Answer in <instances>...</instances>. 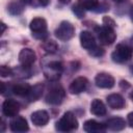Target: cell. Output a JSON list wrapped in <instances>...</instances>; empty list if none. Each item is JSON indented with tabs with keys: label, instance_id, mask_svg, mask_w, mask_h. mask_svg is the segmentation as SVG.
Here are the masks:
<instances>
[{
	"label": "cell",
	"instance_id": "1f68e13d",
	"mask_svg": "<svg viewBox=\"0 0 133 133\" xmlns=\"http://www.w3.org/2000/svg\"><path fill=\"white\" fill-rule=\"evenodd\" d=\"M130 17H131V20H132V22H133V6H132L131 9H130Z\"/></svg>",
	"mask_w": 133,
	"mask_h": 133
},
{
	"label": "cell",
	"instance_id": "4fadbf2b",
	"mask_svg": "<svg viewBox=\"0 0 133 133\" xmlns=\"http://www.w3.org/2000/svg\"><path fill=\"white\" fill-rule=\"evenodd\" d=\"M49 114L46 110H36L31 114V122L36 127H43L49 122Z\"/></svg>",
	"mask_w": 133,
	"mask_h": 133
},
{
	"label": "cell",
	"instance_id": "ac0fdd59",
	"mask_svg": "<svg viewBox=\"0 0 133 133\" xmlns=\"http://www.w3.org/2000/svg\"><path fill=\"white\" fill-rule=\"evenodd\" d=\"M90 112L97 116H103L107 112L106 106L101 100L95 99L90 104Z\"/></svg>",
	"mask_w": 133,
	"mask_h": 133
},
{
	"label": "cell",
	"instance_id": "83f0119b",
	"mask_svg": "<svg viewBox=\"0 0 133 133\" xmlns=\"http://www.w3.org/2000/svg\"><path fill=\"white\" fill-rule=\"evenodd\" d=\"M127 119H128V124L130 125L131 128H133V112H130L127 116Z\"/></svg>",
	"mask_w": 133,
	"mask_h": 133
},
{
	"label": "cell",
	"instance_id": "6da1fadb",
	"mask_svg": "<svg viewBox=\"0 0 133 133\" xmlns=\"http://www.w3.org/2000/svg\"><path fill=\"white\" fill-rule=\"evenodd\" d=\"M55 128L59 132H71L78 128V121L72 112L68 111L56 122Z\"/></svg>",
	"mask_w": 133,
	"mask_h": 133
},
{
	"label": "cell",
	"instance_id": "d6986e66",
	"mask_svg": "<svg viewBox=\"0 0 133 133\" xmlns=\"http://www.w3.org/2000/svg\"><path fill=\"white\" fill-rule=\"evenodd\" d=\"M43 91H44V85L42 83H37L33 86H31L28 95H27V99L28 101L30 102H34L36 100H38L42 95H43Z\"/></svg>",
	"mask_w": 133,
	"mask_h": 133
},
{
	"label": "cell",
	"instance_id": "d6a6232c",
	"mask_svg": "<svg viewBox=\"0 0 133 133\" xmlns=\"http://www.w3.org/2000/svg\"><path fill=\"white\" fill-rule=\"evenodd\" d=\"M23 3H25V4H30L31 2H32V0H21Z\"/></svg>",
	"mask_w": 133,
	"mask_h": 133
},
{
	"label": "cell",
	"instance_id": "5bb4252c",
	"mask_svg": "<svg viewBox=\"0 0 133 133\" xmlns=\"http://www.w3.org/2000/svg\"><path fill=\"white\" fill-rule=\"evenodd\" d=\"M80 44L86 50H92L96 47V39L95 36L89 31H81L80 33Z\"/></svg>",
	"mask_w": 133,
	"mask_h": 133
},
{
	"label": "cell",
	"instance_id": "e575fe53",
	"mask_svg": "<svg viewBox=\"0 0 133 133\" xmlns=\"http://www.w3.org/2000/svg\"><path fill=\"white\" fill-rule=\"evenodd\" d=\"M113 1H115V2H122V1H124V0H113Z\"/></svg>",
	"mask_w": 133,
	"mask_h": 133
},
{
	"label": "cell",
	"instance_id": "ba28073f",
	"mask_svg": "<svg viewBox=\"0 0 133 133\" xmlns=\"http://www.w3.org/2000/svg\"><path fill=\"white\" fill-rule=\"evenodd\" d=\"M35 59H36V55H35V52L32 49L24 48L19 53V62L24 68L29 69L34 63Z\"/></svg>",
	"mask_w": 133,
	"mask_h": 133
},
{
	"label": "cell",
	"instance_id": "9a60e30c",
	"mask_svg": "<svg viewBox=\"0 0 133 133\" xmlns=\"http://www.w3.org/2000/svg\"><path fill=\"white\" fill-rule=\"evenodd\" d=\"M107 104L112 109H122L125 107V99L119 94H111L106 98Z\"/></svg>",
	"mask_w": 133,
	"mask_h": 133
},
{
	"label": "cell",
	"instance_id": "5b68a950",
	"mask_svg": "<svg viewBox=\"0 0 133 133\" xmlns=\"http://www.w3.org/2000/svg\"><path fill=\"white\" fill-rule=\"evenodd\" d=\"M63 71V65L58 60H52L44 69V75L49 81H57Z\"/></svg>",
	"mask_w": 133,
	"mask_h": 133
},
{
	"label": "cell",
	"instance_id": "3957f363",
	"mask_svg": "<svg viewBox=\"0 0 133 133\" xmlns=\"http://www.w3.org/2000/svg\"><path fill=\"white\" fill-rule=\"evenodd\" d=\"M29 28L32 31V35L35 38L45 39L48 36V33H47V22L43 18H39V17L38 18H34L30 22Z\"/></svg>",
	"mask_w": 133,
	"mask_h": 133
},
{
	"label": "cell",
	"instance_id": "f546056e",
	"mask_svg": "<svg viewBox=\"0 0 133 133\" xmlns=\"http://www.w3.org/2000/svg\"><path fill=\"white\" fill-rule=\"evenodd\" d=\"M59 1V3H61V4H69L70 2H71V0H58Z\"/></svg>",
	"mask_w": 133,
	"mask_h": 133
},
{
	"label": "cell",
	"instance_id": "7c38bea8",
	"mask_svg": "<svg viewBox=\"0 0 133 133\" xmlns=\"http://www.w3.org/2000/svg\"><path fill=\"white\" fill-rule=\"evenodd\" d=\"M9 128L12 132H17V133L26 132L29 129L27 121L20 115H16L11 118V121L9 122Z\"/></svg>",
	"mask_w": 133,
	"mask_h": 133
},
{
	"label": "cell",
	"instance_id": "d4e9b609",
	"mask_svg": "<svg viewBox=\"0 0 133 133\" xmlns=\"http://www.w3.org/2000/svg\"><path fill=\"white\" fill-rule=\"evenodd\" d=\"M0 75L1 77H8V76H12L14 75V71L11 69H9L6 65H1L0 66Z\"/></svg>",
	"mask_w": 133,
	"mask_h": 133
},
{
	"label": "cell",
	"instance_id": "4dcf8cb0",
	"mask_svg": "<svg viewBox=\"0 0 133 133\" xmlns=\"http://www.w3.org/2000/svg\"><path fill=\"white\" fill-rule=\"evenodd\" d=\"M1 27H2V30H1V34L4 32V30H5V28H6V26H5V24L4 23H1Z\"/></svg>",
	"mask_w": 133,
	"mask_h": 133
},
{
	"label": "cell",
	"instance_id": "44dd1931",
	"mask_svg": "<svg viewBox=\"0 0 133 133\" xmlns=\"http://www.w3.org/2000/svg\"><path fill=\"white\" fill-rule=\"evenodd\" d=\"M7 10H8V12H9L10 15H12V16H18V15H20V14L23 12V10H24V5H23L22 3H20V2H18V1H12L11 3L8 4Z\"/></svg>",
	"mask_w": 133,
	"mask_h": 133
},
{
	"label": "cell",
	"instance_id": "2e32d148",
	"mask_svg": "<svg viewBox=\"0 0 133 133\" xmlns=\"http://www.w3.org/2000/svg\"><path fill=\"white\" fill-rule=\"evenodd\" d=\"M106 125L99 123L95 119H88L84 123L83 125V129L84 131L88 132V133H100V132H104L106 130Z\"/></svg>",
	"mask_w": 133,
	"mask_h": 133
},
{
	"label": "cell",
	"instance_id": "8992f818",
	"mask_svg": "<svg viewBox=\"0 0 133 133\" xmlns=\"http://www.w3.org/2000/svg\"><path fill=\"white\" fill-rule=\"evenodd\" d=\"M55 36L62 42L70 41L75 34V27L69 21H62L55 29Z\"/></svg>",
	"mask_w": 133,
	"mask_h": 133
},
{
	"label": "cell",
	"instance_id": "836d02e7",
	"mask_svg": "<svg viewBox=\"0 0 133 133\" xmlns=\"http://www.w3.org/2000/svg\"><path fill=\"white\" fill-rule=\"evenodd\" d=\"M130 99L132 100V102H133V90L131 91V94H130Z\"/></svg>",
	"mask_w": 133,
	"mask_h": 133
},
{
	"label": "cell",
	"instance_id": "e0dca14e",
	"mask_svg": "<svg viewBox=\"0 0 133 133\" xmlns=\"http://www.w3.org/2000/svg\"><path fill=\"white\" fill-rule=\"evenodd\" d=\"M106 127L112 131H121L125 129L126 127V122L124 118L119 116H114L111 118H108L106 122Z\"/></svg>",
	"mask_w": 133,
	"mask_h": 133
},
{
	"label": "cell",
	"instance_id": "603a6c76",
	"mask_svg": "<svg viewBox=\"0 0 133 133\" xmlns=\"http://www.w3.org/2000/svg\"><path fill=\"white\" fill-rule=\"evenodd\" d=\"M43 49L47 52V53H55L57 50H58V45L52 41V39H49V41H46L44 44H43Z\"/></svg>",
	"mask_w": 133,
	"mask_h": 133
},
{
	"label": "cell",
	"instance_id": "ffe728a7",
	"mask_svg": "<svg viewBox=\"0 0 133 133\" xmlns=\"http://www.w3.org/2000/svg\"><path fill=\"white\" fill-rule=\"evenodd\" d=\"M30 88L31 86L28 83H15L10 87L11 91L19 97H25V96L27 97Z\"/></svg>",
	"mask_w": 133,
	"mask_h": 133
},
{
	"label": "cell",
	"instance_id": "30bf717a",
	"mask_svg": "<svg viewBox=\"0 0 133 133\" xmlns=\"http://www.w3.org/2000/svg\"><path fill=\"white\" fill-rule=\"evenodd\" d=\"M20 110V104L12 99H6L2 104V112L5 116L14 117Z\"/></svg>",
	"mask_w": 133,
	"mask_h": 133
},
{
	"label": "cell",
	"instance_id": "4316f807",
	"mask_svg": "<svg viewBox=\"0 0 133 133\" xmlns=\"http://www.w3.org/2000/svg\"><path fill=\"white\" fill-rule=\"evenodd\" d=\"M103 23H104L105 26H108V27H112V28H113V27L115 26L114 21L111 20L109 17H104V18H103Z\"/></svg>",
	"mask_w": 133,
	"mask_h": 133
},
{
	"label": "cell",
	"instance_id": "8fae6325",
	"mask_svg": "<svg viewBox=\"0 0 133 133\" xmlns=\"http://www.w3.org/2000/svg\"><path fill=\"white\" fill-rule=\"evenodd\" d=\"M87 84L88 80L85 77H77L71 82L69 86V91L72 95H79L86 89Z\"/></svg>",
	"mask_w": 133,
	"mask_h": 133
},
{
	"label": "cell",
	"instance_id": "9c48e42d",
	"mask_svg": "<svg viewBox=\"0 0 133 133\" xmlns=\"http://www.w3.org/2000/svg\"><path fill=\"white\" fill-rule=\"evenodd\" d=\"M95 83L100 88H111L114 86L115 80L108 73H99L95 78Z\"/></svg>",
	"mask_w": 133,
	"mask_h": 133
},
{
	"label": "cell",
	"instance_id": "7a4b0ae2",
	"mask_svg": "<svg viewBox=\"0 0 133 133\" xmlns=\"http://www.w3.org/2000/svg\"><path fill=\"white\" fill-rule=\"evenodd\" d=\"M133 50L131 47H129L126 44H118L115 47V50L111 54V58L114 62L117 63H124L127 62L132 58Z\"/></svg>",
	"mask_w": 133,
	"mask_h": 133
},
{
	"label": "cell",
	"instance_id": "f1b7e54d",
	"mask_svg": "<svg viewBox=\"0 0 133 133\" xmlns=\"http://www.w3.org/2000/svg\"><path fill=\"white\" fill-rule=\"evenodd\" d=\"M39 4L43 5V6H47L49 3H50V0H38Z\"/></svg>",
	"mask_w": 133,
	"mask_h": 133
},
{
	"label": "cell",
	"instance_id": "7402d4cb",
	"mask_svg": "<svg viewBox=\"0 0 133 133\" xmlns=\"http://www.w3.org/2000/svg\"><path fill=\"white\" fill-rule=\"evenodd\" d=\"M78 3L87 10H94L99 6V0H79Z\"/></svg>",
	"mask_w": 133,
	"mask_h": 133
},
{
	"label": "cell",
	"instance_id": "52a82bcc",
	"mask_svg": "<svg viewBox=\"0 0 133 133\" xmlns=\"http://www.w3.org/2000/svg\"><path fill=\"white\" fill-rule=\"evenodd\" d=\"M65 97V91L62 86L60 85H53L49 88L45 100L48 104L51 105H59Z\"/></svg>",
	"mask_w": 133,
	"mask_h": 133
},
{
	"label": "cell",
	"instance_id": "d590c367",
	"mask_svg": "<svg viewBox=\"0 0 133 133\" xmlns=\"http://www.w3.org/2000/svg\"><path fill=\"white\" fill-rule=\"evenodd\" d=\"M131 43H132V45H133V36L131 37Z\"/></svg>",
	"mask_w": 133,
	"mask_h": 133
},
{
	"label": "cell",
	"instance_id": "484cf974",
	"mask_svg": "<svg viewBox=\"0 0 133 133\" xmlns=\"http://www.w3.org/2000/svg\"><path fill=\"white\" fill-rule=\"evenodd\" d=\"M90 54L96 56V57H99V56H102L104 54V50L102 48H99V47H95L92 50H90Z\"/></svg>",
	"mask_w": 133,
	"mask_h": 133
},
{
	"label": "cell",
	"instance_id": "277c9868",
	"mask_svg": "<svg viewBox=\"0 0 133 133\" xmlns=\"http://www.w3.org/2000/svg\"><path fill=\"white\" fill-rule=\"evenodd\" d=\"M96 33H97V36L100 43L105 46H109L113 44V42L116 38V33L114 32L113 28L105 26V25L96 27Z\"/></svg>",
	"mask_w": 133,
	"mask_h": 133
},
{
	"label": "cell",
	"instance_id": "cb8c5ba5",
	"mask_svg": "<svg viewBox=\"0 0 133 133\" xmlns=\"http://www.w3.org/2000/svg\"><path fill=\"white\" fill-rule=\"evenodd\" d=\"M72 10H73V12L77 16V18H79V19H81V18L84 17V8H83L79 3L73 5Z\"/></svg>",
	"mask_w": 133,
	"mask_h": 133
}]
</instances>
